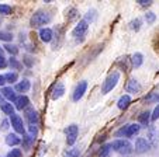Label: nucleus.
Returning <instances> with one entry per match:
<instances>
[{"label": "nucleus", "mask_w": 159, "mask_h": 157, "mask_svg": "<svg viewBox=\"0 0 159 157\" xmlns=\"http://www.w3.org/2000/svg\"><path fill=\"white\" fill-rule=\"evenodd\" d=\"M30 87H31L30 80H27V79H23L21 81H18V83L16 84L14 91H18V93H27L28 90H30Z\"/></svg>", "instance_id": "obj_14"}, {"label": "nucleus", "mask_w": 159, "mask_h": 157, "mask_svg": "<svg viewBox=\"0 0 159 157\" xmlns=\"http://www.w3.org/2000/svg\"><path fill=\"white\" fill-rule=\"evenodd\" d=\"M145 20H147V23H148V24H152L153 21L156 20V15L153 14L152 11H148L147 14H145Z\"/></svg>", "instance_id": "obj_34"}, {"label": "nucleus", "mask_w": 159, "mask_h": 157, "mask_svg": "<svg viewBox=\"0 0 159 157\" xmlns=\"http://www.w3.org/2000/svg\"><path fill=\"white\" fill-rule=\"evenodd\" d=\"M39 38H41L42 42L48 44V42H51L52 38H54V33H52L51 28H41V30H39Z\"/></svg>", "instance_id": "obj_12"}, {"label": "nucleus", "mask_w": 159, "mask_h": 157, "mask_svg": "<svg viewBox=\"0 0 159 157\" xmlns=\"http://www.w3.org/2000/svg\"><path fill=\"white\" fill-rule=\"evenodd\" d=\"M3 54H4V49L3 46H0V56H3Z\"/></svg>", "instance_id": "obj_43"}, {"label": "nucleus", "mask_w": 159, "mask_h": 157, "mask_svg": "<svg viewBox=\"0 0 159 157\" xmlns=\"http://www.w3.org/2000/svg\"><path fill=\"white\" fill-rule=\"evenodd\" d=\"M25 115H27V121L30 122V125H37V122H38V112L35 110H33V108L27 110Z\"/></svg>", "instance_id": "obj_16"}, {"label": "nucleus", "mask_w": 159, "mask_h": 157, "mask_svg": "<svg viewBox=\"0 0 159 157\" xmlns=\"http://www.w3.org/2000/svg\"><path fill=\"white\" fill-rule=\"evenodd\" d=\"M3 49L7 50L9 54H11L13 56H16V55L18 54V48L16 46V45H11V44H6V45L3 46Z\"/></svg>", "instance_id": "obj_26"}, {"label": "nucleus", "mask_w": 159, "mask_h": 157, "mask_svg": "<svg viewBox=\"0 0 159 157\" xmlns=\"http://www.w3.org/2000/svg\"><path fill=\"white\" fill-rule=\"evenodd\" d=\"M16 108L17 110H25V108L30 105V98L27 97V95H20V97L16 98Z\"/></svg>", "instance_id": "obj_13"}, {"label": "nucleus", "mask_w": 159, "mask_h": 157, "mask_svg": "<svg viewBox=\"0 0 159 157\" xmlns=\"http://www.w3.org/2000/svg\"><path fill=\"white\" fill-rule=\"evenodd\" d=\"M7 65H9L11 69H16V70H18V69H21V66H23L20 62H18V59H16L14 56H11V58H10V59H9V62H7Z\"/></svg>", "instance_id": "obj_25"}, {"label": "nucleus", "mask_w": 159, "mask_h": 157, "mask_svg": "<svg viewBox=\"0 0 159 157\" xmlns=\"http://www.w3.org/2000/svg\"><path fill=\"white\" fill-rule=\"evenodd\" d=\"M63 94H65V86H63L62 83H57L55 84V87H54V90H52L51 98L54 101H57V100H59Z\"/></svg>", "instance_id": "obj_11"}, {"label": "nucleus", "mask_w": 159, "mask_h": 157, "mask_svg": "<svg viewBox=\"0 0 159 157\" xmlns=\"http://www.w3.org/2000/svg\"><path fill=\"white\" fill-rule=\"evenodd\" d=\"M148 142H151L149 145L151 146H156L158 145V140H159V135H158V132H156L153 128H151L149 129V133H148Z\"/></svg>", "instance_id": "obj_18"}, {"label": "nucleus", "mask_w": 159, "mask_h": 157, "mask_svg": "<svg viewBox=\"0 0 159 157\" xmlns=\"http://www.w3.org/2000/svg\"><path fill=\"white\" fill-rule=\"evenodd\" d=\"M66 143L69 146L75 145L76 139H78V133H79V126L78 125H69V126L66 128Z\"/></svg>", "instance_id": "obj_7"}, {"label": "nucleus", "mask_w": 159, "mask_h": 157, "mask_svg": "<svg viewBox=\"0 0 159 157\" xmlns=\"http://www.w3.org/2000/svg\"><path fill=\"white\" fill-rule=\"evenodd\" d=\"M3 102V97H2V94H0V104Z\"/></svg>", "instance_id": "obj_44"}, {"label": "nucleus", "mask_w": 159, "mask_h": 157, "mask_svg": "<svg viewBox=\"0 0 159 157\" xmlns=\"http://www.w3.org/2000/svg\"><path fill=\"white\" fill-rule=\"evenodd\" d=\"M151 149V145L145 137H138V139L135 140V151L137 153H145Z\"/></svg>", "instance_id": "obj_9"}, {"label": "nucleus", "mask_w": 159, "mask_h": 157, "mask_svg": "<svg viewBox=\"0 0 159 157\" xmlns=\"http://www.w3.org/2000/svg\"><path fill=\"white\" fill-rule=\"evenodd\" d=\"M94 17H96V10H90V11H87L86 17H84L83 20H86L87 23H89V21H92V20H93Z\"/></svg>", "instance_id": "obj_35"}, {"label": "nucleus", "mask_w": 159, "mask_h": 157, "mask_svg": "<svg viewBox=\"0 0 159 157\" xmlns=\"http://www.w3.org/2000/svg\"><path fill=\"white\" fill-rule=\"evenodd\" d=\"M110 150H111V146L110 145L102 146V149H100V151H99V157H108Z\"/></svg>", "instance_id": "obj_30"}, {"label": "nucleus", "mask_w": 159, "mask_h": 157, "mask_svg": "<svg viewBox=\"0 0 159 157\" xmlns=\"http://www.w3.org/2000/svg\"><path fill=\"white\" fill-rule=\"evenodd\" d=\"M7 66V59L4 56H0V69H4Z\"/></svg>", "instance_id": "obj_38"}, {"label": "nucleus", "mask_w": 159, "mask_h": 157, "mask_svg": "<svg viewBox=\"0 0 159 157\" xmlns=\"http://www.w3.org/2000/svg\"><path fill=\"white\" fill-rule=\"evenodd\" d=\"M30 132L34 135V136H35V135H37V132H38V129H37V126H35V125H30Z\"/></svg>", "instance_id": "obj_40"}, {"label": "nucleus", "mask_w": 159, "mask_h": 157, "mask_svg": "<svg viewBox=\"0 0 159 157\" xmlns=\"http://www.w3.org/2000/svg\"><path fill=\"white\" fill-rule=\"evenodd\" d=\"M2 97L3 98H7L9 101H16V91H14V89H11V87H3L2 89Z\"/></svg>", "instance_id": "obj_15"}, {"label": "nucleus", "mask_w": 159, "mask_h": 157, "mask_svg": "<svg viewBox=\"0 0 159 157\" xmlns=\"http://www.w3.org/2000/svg\"><path fill=\"white\" fill-rule=\"evenodd\" d=\"M0 24H2V20H0Z\"/></svg>", "instance_id": "obj_45"}, {"label": "nucleus", "mask_w": 159, "mask_h": 157, "mask_svg": "<svg viewBox=\"0 0 159 157\" xmlns=\"http://www.w3.org/2000/svg\"><path fill=\"white\" fill-rule=\"evenodd\" d=\"M13 13V9L11 6H9V4H0V14L3 15H9Z\"/></svg>", "instance_id": "obj_29"}, {"label": "nucleus", "mask_w": 159, "mask_h": 157, "mask_svg": "<svg viewBox=\"0 0 159 157\" xmlns=\"http://www.w3.org/2000/svg\"><path fill=\"white\" fill-rule=\"evenodd\" d=\"M51 14L48 11H44V10H38L37 13H34L33 17L30 18V25L34 28H39L45 24H48L51 21Z\"/></svg>", "instance_id": "obj_1"}, {"label": "nucleus", "mask_w": 159, "mask_h": 157, "mask_svg": "<svg viewBox=\"0 0 159 157\" xmlns=\"http://www.w3.org/2000/svg\"><path fill=\"white\" fill-rule=\"evenodd\" d=\"M86 90H87V81H80V83L76 86V89H75V91H73V95H72V100L73 101H79L82 97L84 95V93H86Z\"/></svg>", "instance_id": "obj_8"}, {"label": "nucleus", "mask_w": 159, "mask_h": 157, "mask_svg": "<svg viewBox=\"0 0 159 157\" xmlns=\"http://www.w3.org/2000/svg\"><path fill=\"white\" fill-rule=\"evenodd\" d=\"M159 118V104L158 105H156L155 107V110H153V112L151 114V119H152V121H156V119Z\"/></svg>", "instance_id": "obj_36"}, {"label": "nucleus", "mask_w": 159, "mask_h": 157, "mask_svg": "<svg viewBox=\"0 0 159 157\" xmlns=\"http://www.w3.org/2000/svg\"><path fill=\"white\" fill-rule=\"evenodd\" d=\"M137 3H139L141 7H149L152 4V0H138Z\"/></svg>", "instance_id": "obj_37"}, {"label": "nucleus", "mask_w": 159, "mask_h": 157, "mask_svg": "<svg viewBox=\"0 0 159 157\" xmlns=\"http://www.w3.org/2000/svg\"><path fill=\"white\" fill-rule=\"evenodd\" d=\"M0 110L3 111L6 115H13L14 114V107L11 102H2L0 104Z\"/></svg>", "instance_id": "obj_22"}, {"label": "nucleus", "mask_w": 159, "mask_h": 157, "mask_svg": "<svg viewBox=\"0 0 159 157\" xmlns=\"http://www.w3.org/2000/svg\"><path fill=\"white\" fill-rule=\"evenodd\" d=\"M80 154V149L79 147H70L66 149L65 151L62 153V157H79Z\"/></svg>", "instance_id": "obj_21"}, {"label": "nucleus", "mask_w": 159, "mask_h": 157, "mask_svg": "<svg viewBox=\"0 0 159 157\" xmlns=\"http://www.w3.org/2000/svg\"><path fill=\"white\" fill-rule=\"evenodd\" d=\"M139 130H141V126L138 124H129V125H125L124 128H121L117 132V135L118 136L131 137V136H135L137 133H139Z\"/></svg>", "instance_id": "obj_5"}, {"label": "nucleus", "mask_w": 159, "mask_h": 157, "mask_svg": "<svg viewBox=\"0 0 159 157\" xmlns=\"http://www.w3.org/2000/svg\"><path fill=\"white\" fill-rule=\"evenodd\" d=\"M129 104H131V97H129V95H121L117 102V107L120 108V110H127V108L129 107Z\"/></svg>", "instance_id": "obj_17"}, {"label": "nucleus", "mask_w": 159, "mask_h": 157, "mask_svg": "<svg viewBox=\"0 0 159 157\" xmlns=\"http://www.w3.org/2000/svg\"><path fill=\"white\" fill-rule=\"evenodd\" d=\"M141 24H142V21L139 20V18H135L134 21H131V30H134V31H139V28H141Z\"/></svg>", "instance_id": "obj_32"}, {"label": "nucleus", "mask_w": 159, "mask_h": 157, "mask_svg": "<svg viewBox=\"0 0 159 157\" xmlns=\"http://www.w3.org/2000/svg\"><path fill=\"white\" fill-rule=\"evenodd\" d=\"M4 83H6V80H4V76H3V74H0V86H4Z\"/></svg>", "instance_id": "obj_42"}, {"label": "nucleus", "mask_w": 159, "mask_h": 157, "mask_svg": "<svg viewBox=\"0 0 159 157\" xmlns=\"http://www.w3.org/2000/svg\"><path fill=\"white\" fill-rule=\"evenodd\" d=\"M10 124H11L13 129L20 135H24L25 133V128H24V122H23V118L17 114H13L10 115Z\"/></svg>", "instance_id": "obj_6"}, {"label": "nucleus", "mask_w": 159, "mask_h": 157, "mask_svg": "<svg viewBox=\"0 0 159 157\" xmlns=\"http://www.w3.org/2000/svg\"><path fill=\"white\" fill-rule=\"evenodd\" d=\"M87 31H89V23L86 20H80L78 25L73 28L72 35L78 42H82L84 39V37H86Z\"/></svg>", "instance_id": "obj_4"}, {"label": "nucleus", "mask_w": 159, "mask_h": 157, "mask_svg": "<svg viewBox=\"0 0 159 157\" xmlns=\"http://www.w3.org/2000/svg\"><path fill=\"white\" fill-rule=\"evenodd\" d=\"M21 156H23V151L20 149H11V151L7 154V157H21Z\"/></svg>", "instance_id": "obj_33"}, {"label": "nucleus", "mask_w": 159, "mask_h": 157, "mask_svg": "<svg viewBox=\"0 0 159 157\" xmlns=\"http://www.w3.org/2000/svg\"><path fill=\"white\" fill-rule=\"evenodd\" d=\"M111 149L114 151H117V153L123 154V156H127V154H129L132 151V146L131 143L128 142V140H124V139H117L114 140V142L111 143Z\"/></svg>", "instance_id": "obj_3"}, {"label": "nucleus", "mask_w": 159, "mask_h": 157, "mask_svg": "<svg viewBox=\"0 0 159 157\" xmlns=\"http://www.w3.org/2000/svg\"><path fill=\"white\" fill-rule=\"evenodd\" d=\"M24 63L28 66V68H31V66H33V63H34V60L31 59L30 56H25V58H24Z\"/></svg>", "instance_id": "obj_39"}, {"label": "nucleus", "mask_w": 159, "mask_h": 157, "mask_svg": "<svg viewBox=\"0 0 159 157\" xmlns=\"http://www.w3.org/2000/svg\"><path fill=\"white\" fill-rule=\"evenodd\" d=\"M138 121L141 122L142 125H148V124H149V121H151V112H149V111H145V112H142L141 115L138 116Z\"/></svg>", "instance_id": "obj_24"}, {"label": "nucleus", "mask_w": 159, "mask_h": 157, "mask_svg": "<svg viewBox=\"0 0 159 157\" xmlns=\"http://www.w3.org/2000/svg\"><path fill=\"white\" fill-rule=\"evenodd\" d=\"M20 143H21V139L16 133H10V135H7L6 136V145L17 146V145H20Z\"/></svg>", "instance_id": "obj_20"}, {"label": "nucleus", "mask_w": 159, "mask_h": 157, "mask_svg": "<svg viewBox=\"0 0 159 157\" xmlns=\"http://www.w3.org/2000/svg\"><path fill=\"white\" fill-rule=\"evenodd\" d=\"M4 76V80H6V83H16L17 81V79H18V74L16 73V72H10V73H6V74H3Z\"/></svg>", "instance_id": "obj_23"}, {"label": "nucleus", "mask_w": 159, "mask_h": 157, "mask_svg": "<svg viewBox=\"0 0 159 157\" xmlns=\"http://www.w3.org/2000/svg\"><path fill=\"white\" fill-rule=\"evenodd\" d=\"M131 63H132V66H134V68H139V66L144 63V56H142V54L135 52V54L131 56Z\"/></svg>", "instance_id": "obj_19"}, {"label": "nucleus", "mask_w": 159, "mask_h": 157, "mask_svg": "<svg viewBox=\"0 0 159 157\" xmlns=\"http://www.w3.org/2000/svg\"><path fill=\"white\" fill-rule=\"evenodd\" d=\"M118 81H120V73H118V72H113V73H110L107 76V79L104 80V83H103L102 93H103V94L110 93L111 90H113L118 84Z\"/></svg>", "instance_id": "obj_2"}, {"label": "nucleus", "mask_w": 159, "mask_h": 157, "mask_svg": "<svg viewBox=\"0 0 159 157\" xmlns=\"http://www.w3.org/2000/svg\"><path fill=\"white\" fill-rule=\"evenodd\" d=\"M66 17H68V21H72L75 20L76 17H78V10L75 9V7H72V9H69L68 11H66Z\"/></svg>", "instance_id": "obj_31"}, {"label": "nucleus", "mask_w": 159, "mask_h": 157, "mask_svg": "<svg viewBox=\"0 0 159 157\" xmlns=\"http://www.w3.org/2000/svg\"><path fill=\"white\" fill-rule=\"evenodd\" d=\"M13 39V34L9 33V31H0V41H4L9 44Z\"/></svg>", "instance_id": "obj_27"}, {"label": "nucleus", "mask_w": 159, "mask_h": 157, "mask_svg": "<svg viewBox=\"0 0 159 157\" xmlns=\"http://www.w3.org/2000/svg\"><path fill=\"white\" fill-rule=\"evenodd\" d=\"M34 142V137L30 136V135H27V136L23 137V146H24L25 150H30L31 149V143Z\"/></svg>", "instance_id": "obj_28"}, {"label": "nucleus", "mask_w": 159, "mask_h": 157, "mask_svg": "<svg viewBox=\"0 0 159 157\" xmlns=\"http://www.w3.org/2000/svg\"><path fill=\"white\" fill-rule=\"evenodd\" d=\"M125 90L128 93H131V94H137V93L141 91V86H139V83L135 80V79H129V80L127 81Z\"/></svg>", "instance_id": "obj_10"}, {"label": "nucleus", "mask_w": 159, "mask_h": 157, "mask_svg": "<svg viewBox=\"0 0 159 157\" xmlns=\"http://www.w3.org/2000/svg\"><path fill=\"white\" fill-rule=\"evenodd\" d=\"M2 129H3V130L9 129V122H7V121H3V122H2Z\"/></svg>", "instance_id": "obj_41"}]
</instances>
